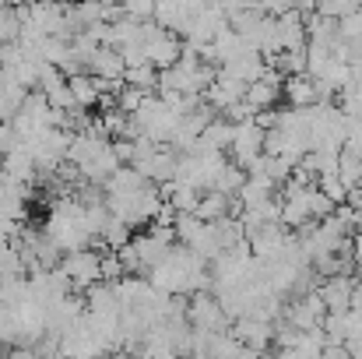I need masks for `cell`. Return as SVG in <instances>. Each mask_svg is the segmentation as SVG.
<instances>
[{"label": "cell", "instance_id": "obj_21", "mask_svg": "<svg viewBox=\"0 0 362 359\" xmlns=\"http://www.w3.org/2000/svg\"><path fill=\"white\" fill-rule=\"evenodd\" d=\"M334 173L341 176V183H345V187L362 183V159L356 155V152L341 148V152H338V169H334Z\"/></svg>", "mask_w": 362, "mask_h": 359}, {"label": "cell", "instance_id": "obj_12", "mask_svg": "<svg viewBox=\"0 0 362 359\" xmlns=\"http://www.w3.org/2000/svg\"><path fill=\"white\" fill-rule=\"evenodd\" d=\"M281 96L288 99V106H313V103H320V89H317V78H313L310 71L285 74Z\"/></svg>", "mask_w": 362, "mask_h": 359}, {"label": "cell", "instance_id": "obj_11", "mask_svg": "<svg viewBox=\"0 0 362 359\" xmlns=\"http://www.w3.org/2000/svg\"><path fill=\"white\" fill-rule=\"evenodd\" d=\"M352 285H356V278H352L349 271H334V275H327V278L317 285V292H320V300H324V307H327V310L341 314V310H349Z\"/></svg>", "mask_w": 362, "mask_h": 359}, {"label": "cell", "instance_id": "obj_31", "mask_svg": "<svg viewBox=\"0 0 362 359\" xmlns=\"http://www.w3.org/2000/svg\"><path fill=\"white\" fill-rule=\"evenodd\" d=\"M7 4H14V7H18V4H28V0H7Z\"/></svg>", "mask_w": 362, "mask_h": 359}, {"label": "cell", "instance_id": "obj_15", "mask_svg": "<svg viewBox=\"0 0 362 359\" xmlns=\"http://www.w3.org/2000/svg\"><path fill=\"white\" fill-rule=\"evenodd\" d=\"M243 99L253 106V113H257V110H267V106H278V99H281V85H274V81H267V78H257V81L246 85Z\"/></svg>", "mask_w": 362, "mask_h": 359}, {"label": "cell", "instance_id": "obj_27", "mask_svg": "<svg viewBox=\"0 0 362 359\" xmlns=\"http://www.w3.org/2000/svg\"><path fill=\"white\" fill-rule=\"evenodd\" d=\"M120 4H123V14H130L137 21H144V18L155 14V0H120Z\"/></svg>", "mask_w": 362, "mask_h": 359}, {"label": "cell", "instance_id": "obj_22", "mask_svg": "<svg viewBox=\"0 0 362 359\" xmlns=\"http://www.w3.org/2000/svg\"><path fill=\"white\" fill-rule=\"evenodd\" d=\"M317 187H320L334 205H341V201H345V194H349V187L341 183V176H338L334 169H331V173H317Z\"/></svg>", "mask_w": 362, "mask_h": 359}, {"label": "cell", "instance_id": "obj_25", "mask_svg": "<svg viewBox=\"0 0 362 359\" xmlns=\"http://www.w3.org/2000/svg\"><path fill=\"white\" fill-rule=\"evenodd\" d=\"M331 212H334V201L313 183V187H310V215H313V219H324V215H331Z\"/></svg>", "mask_w": 362, "mask_h": 359}, {"label": "cell", "instance_id": "obj_5", "mask_svg": "<svg viewBox=\"0 0 362 359\" xmlns=\"http://www.w3.org/2000/svg\"><path fill=\"white\" fill-rule=\"evenodd\" d=\"M229 152H233V159L240 162L243 169L264 152V127H257L253 117L236 123V130H233V141H229Z\"/></svg>", "mask_w": 362, "mask_h": 359}, {"label": "cell", "instance_id": "obj_4", "mask_svg": "<svg viewBox=\"0 0 362 359\" xmlns=\"http://www.w3.org/2000/svg\"><path fill=\"white\" fill-rule=\"evenodd\" d=\"M176 148L173 144H165V141H158L151 152H144V155H137L130 166L144 176V180H151V183H162V180H173V173H176Z\"/></svg>", "mask_w": 362, "mask_h": 359}, {"label": "cell", "instance_id": "obj_20", "mask_svg": "<svg viewBox=\"0 0 362 359\" xmlns=\"http://www.w3.org/2000/svg\"><path fill=\"white\" fill-rule=\"evenodd\" d=\"M243 180H246V169H243L240 162H226L222 169H218V176H215V183H211V190H222V194H240Z\"/></svg>", "mask_w": 362, "mask_h": 359}, {"label": "cell", "instance_id": "obj_14", "mask_svg": "<svg viewBox=\"0 0 362 359\" xmlns=\"http://www.w3.org/2000/svg\"><path fill=\"white\" fill-rule=\"evenodd\" d=\"M67 89H71L74 103L85 106V110H92V106L99 103V81H95V74H88V71H74V74H67Z\"/></svg>", "mask_w": 362, "mask_h": 359}, {"label": "cell", "instance_id": "obj_1", "mask_svg": "<svg viewBox=\"0 0 362 359\" xmlns=\"http://www.w3.org/2000/svg\"><path fill=\"white\" fill-rule=\"evenodd\" d=\"M42 233L57 243L60 253L78 250V246H92V233L85 226V205L71 194H64L60 201L49 205V219H46Z\"/></svg>", "mask_w": 362, "mask_h": 359}, {"label": "cell", "instance_id": "obj_6", "mask_svg": "<svg viewBox=\"0 0 362 359\" xmlns=\"http://www.w3.org/2000/svg\"><path fill=\"white\" fill-rule=\"evenodd\" d=\"M180 57H183V39H180L176 32H169V28H158V32L144 42V60L155 64L158 71L173 67Z\"/></svg>", "mask_w": 362, "mask_h": 359}, {"label": "cell", "instance_id": "obj_30", "mask_svg": "<svg viewBox=\"0 0 362 359\" xmlns=\"http://www.w3.org/2000/svg\"><path fill=\"white\" fill-rule=\"evenodd\" d=\"M292 7L306 14V11H313V7H317V0H292Z\"/></svg>", "mask_w": 362, "mask_h": 359}, {"label": "cell", "instance_id": "obj_3", "mask_svg": "<svg viewBox=\"0 0 362 359\" xmlns=\"http://www.w3.org/2000/svg\"><path fill=\"white\" fill-rule=\"evenodd\" d=\"M60 271L71 278V289L74 292H85L92 282H99V250L78 246V250L60 253Z\"/></svg>", "mask_w": 362, "mask_h": 359}, {"label": "cell", "instance_id": "obj_32", "mask_svg": "<svg viewBox=\"0 0 362 359\" xmlns=\"http://www.w3.org/2000/svg\"><path fill=\"white\" fill-rule=\"evenodd\" d=\"M359 285H362V275H359Z\"/></svg>", "mask_w": 362, "mask_h": 359}, {"label": "cell", "instance_id": "obj_23", "mask_svg": "<svg viewBox=\"0 0 362 359\" xmlns=\"http://www.w3.org/2000/svg\"><path fill=\"white\" fill-rule=\"evenodd\" d=\"M123 275H127V271H123L117 250H99V278H103V282H117Z\"/></svg>", "mask_w": 362, "mask_h": 359}, {"label": "cell", "instance_id": "obj_9", "mask_svg": "<svg viewBox=\"0 0 362 359\" xmlns=\"http://www.w3.org/2000/svg\"><path fill=\"white\" fill-rule=\"evenodd\" d=\"M0 173H4L7 180H14V183H32V180L39 176V169H35V159H32L28 144L7 148V152L0 155Z\"/></svg>", "mask_w": 362, "mask_h": 359}, {"label": "cell", "instance_id": "obj_17", "mask_svg": "<svg viewBox=\"0 0 362 359\" xmlns=\"http://www.w3.org/2000/svg\"><path fill=\"white\" fill-rule=\"evenodd\" d=\"M229 201H233V198L222 194V190H201V201H197L194 215L204 219V222H218V219L229 215Z\"/></svg>", "mask_w": 362, "mask_h": 359}, {"label": "cell", "instance_id": "obj_7", "mask_svg": "<svg viewBox=\"0 0 362 359\" xmlns=\"http://www.w3.org/2000/svg\"><path fill=\"white\" fill-rule=\"evenodd\" d=\"M246 239H250V253H253V257H260V261H274V257L281 253L285 239H288V229H285L281 222H264V226L250 229Z\"/></svg>", "mask_w": 362, "mask_h": 359}, {"label": "cell", "instance_id": "obj_33", "mask_svg": "<svg viewBox=\"0 0 362 359\" xmlns=\"http://www.w3.org/2000/svg\"><path fill=\"white\" fill-rule=\"evenodd\" d=\"M356 4H362V0H356Z\"/></svg>", "mask_w": 362, "mask_h": 359}, {"label": "cell", "instance_id": "obj_8", "mask_svg": "<svg viewBox=\"0 0 362 359\" xmlns=\"http://www.w3.org/2000/svg\"><path fill=\"white\" fill-rule=\"evenodd\" d=\"M229 331L240 338L243 346H250V349H257V353H264V349L274 342V321H260V317H253V314L236 317V321L229 324Z\"/></svg>", "mask_w": 362, "mask_h": 359}, {"label": "cell", "instance_id": "obj_13", "mask_svg": "<svg viewBox=\"0 0 362 359\" xmlns=\"http://www.w3.org/2000/svg\"><path fill=\"white\" fill-rule=\"evenodd\" d=\"M310 187H299L292 198L281 201V226L285 229H299L303 222H310Z\"/></svg>", "mask_w": 362, "mask_h": 359}, {"label": "cell", "instance_id": "obj_18", "mask_svg": "<svg viewBox=\"0 0 362 359\" xmlns=\"http://www.w3.org/2000/svg\"><path fill=\"white\" fill-rule=\"evenodd\" d=\"M25 96H28V89H25L21 81H14V78L0 74V120H11V117H14Z\"/></svg>", "mask_w": 362, "mask_h": 359}, {"label": "cell", "instance_id": "obj_2", "mask_svg": "<svg viewBox=\"0 0 362 359\" xmlns=\"http://www.w3.org/2000/svg\"><path fill=\"white\" fill-rule=\"evenodd\" d=\"M187 321H190V328H201V331H226L233 324V317L222 310L218 296L208 289H197L187 296Z\"/></svg>", "mask_w": 362, "mask_h": 359}, {"label": "cell", "instance_id": "obj_29", "mask_svg": "<svg viewBox=\"0 0 362 359\" xmlns=\"http://www.w3.org/2000/svg\"><path fill=\"white\" fill-rule=\"evenodd\" d=\"M113 152H117V159H120V166L123 162H130V159H134V137H117V141H113Z\"/></svg>", "mask_w": 362, "mask_h": 359}, {"label": "cell", "instance_id": "obj_16", "mask_svg": "<svg viewBox=\"0 0 362 359\" xmlns=\"http://www.w3.org/2000/svg\"><path fill=\"white\" fill-rule=\"evenodd\" d=\"M134 239V246H137V257H141V268L148 271V268H155L165 253H169V246L173 243H165V239H158L151 229L148 233H141V237H130Z\"/></svg>", "mask_w": 362, "mask_h": 359}, {"label": "cell", "instance_id": "obj_10", "mask_svg": "<svg viewBox=\"0 0 362 359\" xmlns=\"http://www.w3.org/2000/svg\"><path fill=\"white\" fill-rule=\"evenodd\" d=\"M260 71H264V57H260V50H253V46H243L236 57H229V60L218 64V74H229V78L246 81V85L257 81Z\"/></svg>", "mask_w": 362, "mask_h": 359}, {"label": "cell", "instance_id": "obj_24", "mask_svg": "<svg viewBox=\"0 0 362 359\" xmlns=\"http://www.w3.org/2000/svg\"><path fill=\"white\" fill-rule=\"evenodd\" d=\"M338 35L341 39H362V4L338 18Z\"/></svg>", "mask_w": 362, "mask_h": 359}, {"label": "cell", "instance_id": "obj_19", "mask_svg": "<svg viewBox=\"0 0 362 359\" xmlns=\"http://www.w3.org/2000/svg\"><path fill=\"white\" fill-rule=\"evenodd\" d=\"M123 81L127 85H137V89H144V92H155L158 89V67L155 64H134V67H123Z\"/></svg>", "mask_w": 362, "mask_h": 359}, {"label": "cell", "instance_id": "obj_26", "mask_svg": "<svg viewBox=\"0 0 362 359\" xmlns=\"http://www.w3.org/2000/svg\"><path fill=\"white\" fill-rule=\"evenodd\" d=\"M352 7H359V4H356V0H317L313 11H320V14H327V18H341V14H349Z\"/></svg>", "mask_w": 362, "mask_h": 359}, {"label": "cell", "instance_id": "obj_28", "mask_svg": "<svg viewBox=\"0 0 362 359\" xmlns=\"http://www.w3.org/2000/svg\"><path fill=\"white\" fill-rule=\"evenodd\" d=\"M222 117L229 120V123H243V120H250V117H253V106H250L246 99H240V103L226 106V110H222Z\"/></svg>", "mask_w": 362, "mask_h": 359}]
</instances>
